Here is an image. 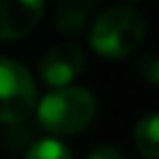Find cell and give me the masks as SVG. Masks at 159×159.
I'll use <instances>...</instances> for the list:
<instances>
[{"instance_id":"obj_10","label":"cell","mask_w":159,"mask_h":159,"mask_svg":"<svg viewBox=\"0 0 159 159\" xmlns=\"http://www.w3.org/2000/svg\"><path fill=\"white\" fill-rule=\"evenodd\" d=\"M87 159H124V154L119 152L117 148H112V145H101V148H96Z\"/></svg>"},{"instance_id":"obj_6","label":"cell","mask_w":159,"mask_h":159,"mask_svg":"<svg viewBox=\"0 0 159 159\" xmlns=\"http://www.w3.org/2000/svg\"><path fill=\"white\" fill-rule=\"evenodd\" d=\"M98 2L101 0H59L56 26H59L63 33H68V35L82 30Z\"/></svg>"},{"instance_id":"obj_1","label":"cell","mask_w":159,"mask_h":159,"mask_svg":"<svg viewBox=\"0 0 159 159\" xmlns=\"http://www.w3.org/2000/svg\"><path fill=\"white\" fill-rule=\"evenodd\" d=\"M96 96L84 87H61L40 101L38 119L42 129L54 136H73L91 124L96 117Z\"/></svg>"},{"instance_id":"obj_9","label":"cell","mask_w":159,"mask_h":159,"mask_svg":"<svg viewBox=\"0 0 159 159\" xmlns=\"http://www.w3.org/2000/svg\"><path fill=\"white\" fill-rule=\"evenodd\" d=\"M136 70L138 75L150 82V84H159V54L157 52H148V54L138 56L136 61Z\"/></svg>"},{"instance_id":"obj_5","label":"cell","mask_w":159,"mask_h":159,"mask_svg":"<svg viewBox=\"0 0 159 159\" xmlns=\"http://www.w3.org/2000/svg\"><path fill=\"white\" fill-rule=\"evenodd\" d=\"M45 0H0V40H16L38 26Z\"/></svg>"},{"instance_id":"obj_4","label":"cell","mask_w":159,"mask_h":159,"mask_svg":"<svg viewBox=\"0 0 159 159\" xmlns=\"http://www.w3.org/2000/svg\"><path fill=\"white\" fill-rule=\"evenodd\" d=\"M84 68V52L77 45H59L52 47L40 61V77L49 87H66L73 82Z\"/></svg>"},{"instance_id":"obj_11","label":"cell","mask_w":159,"mask_h":159,"mask_svg":"<svg viewBox=\"0 0 159 159\" xmlns=\"http://www.w3.org/2000/svg\"><path fill=\"white\" fill-rule=\"evenodd\" d=\"M124 2H136V0H124Z\"/></svg>"},{"instance_id":"obj_8","label":"cell","mask_w":159,"mask_h":159,"mask_svg":"<svg viewBox=\"0 0 159 159\" xmlns=\"http://www.w3.org/2000/svg\"><path fill=\"white\" fill-rule=\"evenodd\" d=\"M26 159H73L70 150L56 138H45L30 145L26 152Z\"/></svg>"},{"instance_id":"obj_3","label":"cell","mask_w":159,"mask_h":159,"mask_svg":"<svg viewBox=\"0 0 159 159\" xmlns=\"http://www.w3.org/2000/svg\"><path fill=\"white\" fill-rule=\"evenodd\" d=\"M38 105V89L28 68L0 56V122L14 124L26 119Z\"/></svg>"},{"instance_id":"obj_7","label":"cell","mask_w":159,"mask_h":159,"mask_svg":"<svg viewBox=\"0 0 159 159\" xmlns=\"http://www.w3.org/2000/svg\"><path fill=\"white\" fill-rule=\"evenodd\" d=\"M134 140L143 159H159V112H150L138 119Z\"/></svg>"},{"instance_id":"obj_2","label":"cell","mask_w":159,"mask_h":159,"mask_svg":"<svg viewBox=\"0 0 159 159\" xmlns=\"http://www.w3.org/2000/svg\"><path fill=\"white\" fill-rule=\"evenodd\" d=\"M145 38V16L134 7H112L94 21L89 45L105 59H126Z\"/></svg>"}]
</instances>
